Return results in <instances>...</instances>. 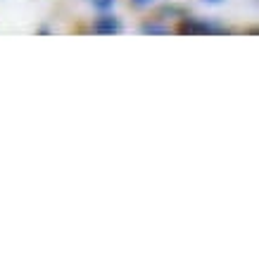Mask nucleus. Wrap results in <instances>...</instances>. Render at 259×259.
Masks as SVG:
<instances>
[{
  "mask_svg": "<svg viewBox=\"0 0 259 259\" xmlns=\"http://www.w3.org/2000/svg\"><path fill=\"white\" fill-rule=\"evenodd\" d=\"M143 31H148V33H166L164 26H155V24H145L143 26Z\"/></svg>",
  "mask_w": 259,
  "mask_h": 259,
  "instance_id": "nucleus-3",
  "label": "nucleus"
},
{
  "mask_svg": "<svg viewBox=\"0 0 259 259\" xmlns=\"http://www.w3.org/2000/svg\"><path fill=\"white\" fill-rule=\"evenodd\" d=\"M134 3H136V5H148L150 0H134Z\"/></svg>",
  "mask_w": 259,
  "mask_h": 259,
  "instance_id": "nucleus-5",
  "label": "nucleus"
},
{
  "mask_svg": "<svg viewBox=\"0 0 259 259\" xmlns=\"http://www.w3.org/2000/svg\"><path fill=\"white\" fill-rule=\"evenodd\" d=\"M186 31H200V33H221V29L209 26V24H186Z\"/></svg>",
  "mask_w": 259,
  "mask_h": 259,
  "instance_id": "nucleus-2",
  "label": "nucleus"
},
{
  "mask_svg": "<svg viewBox=\"0 0 259 259\" xmlns=\"http://www.w3.org/2000/svg\"><path fill=\"white\" fill-rule=\"evenodd\" d=\"M93 29H95L98 33H119V31H121V24H119L114 17L105 15V17H100V19L95 22Z\"/></svg>",
  "mask_w": 259,
  "mask_h": 259,
  "instance_id": "nucleus-1",
  "label": "nucleus"
},
{
  "mask_svg": "<svg viewBox=\"0 0 259 259\" xmlns=\"http://www.w3.org/2000/svg\"><path fill=\"white\" fill-rule=\"evenodd\" d=\"M204 3H221V0H204Z\"/></svg>",
  "mask_w": 259,
  "mask_h": 259,
  "instance_id": "nucleus-6",
  "label": "nucleus"
},
{
  "mask_svg": "<svg viewBox=\"0 0 259 259\" xmlns=\"http://www.w3.org/2000/svg\"><path fill=\"white\" fill-rule=\"evenodd\" d=\"M112 3H114V0H93V5H95V8H100V10L112 8Z\"/></svg>",
  "mask_w": 259,
  "mask_h": 259,
  "instance_id": "nucleus-4",
  "label": "nucleus"
}]
</instances>
